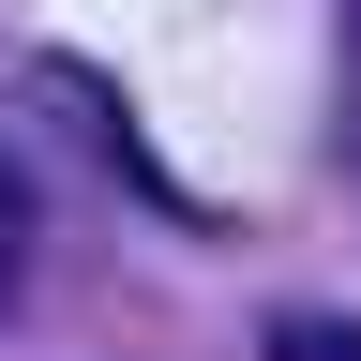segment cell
Here are the masks:
<instances>
[{
  "label": "cell",
  "instance_id": "1",
  "mask_svg": "<svg viewBox=\"0 0 361 361\" xmlns=\"http://www.w3.org/2000/svg\"><path fill=\"white\" fill-rule=\"evenodd\" d=\"M271 361H361L346 316H271Z\"/></svg>",
  "mask_w": 361,
  "mask_h": 361
}]
</instances>
